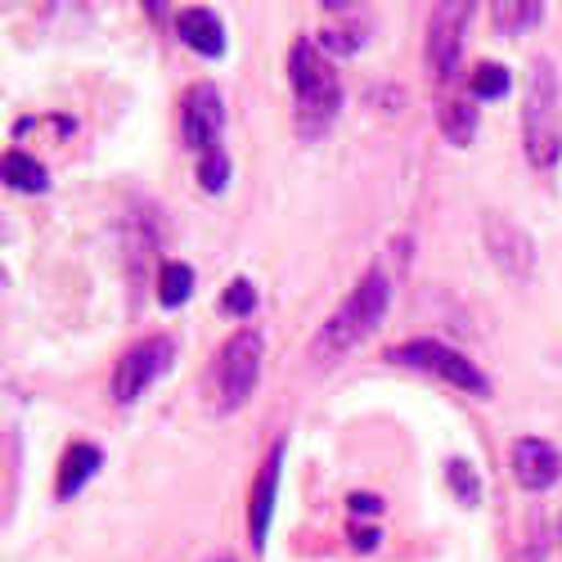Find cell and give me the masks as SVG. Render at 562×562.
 Here are the masks:
<instances>
[{
	"mask_svg": "<svg viewBox=\"0 0 562 562\" xmlns=\"http://www.w3.org/2000/svg\"><path fill=\"white\" fill-rule=\"evenodd\" d=\"M387 306H392V279L383 270H369L360 284L338 302V311L319 324V334L311 338V360L315 364H338L347 351H356L373 329H379Z\"/></svg>",
	"mask_w": 562,
	"mask_h": 562,
	"instance_id": "1",
	"label": "cell"
},
{
	"mask_svg": "<svg viewBox=\"0 0 562 562\" xmlns=\"http://www.w3.org/2000/svg\"><path fill=\"white\" fill-rule=\"evenodd\" d=\"M289 81H293V100H297V131L302 139H319L342 113V81L338 68L324 59V50L302 36L289 50Z\"/></svg>",
	"mask_w": 562,
	"mask_h": 562,
	"instance_id": "2",
	"label": "cell"
},
{
	"mask_svg": "<svg viewBox=\"0 0 562 562\" xmlns=\"http://www.w3.org/2000/svg\"><path fill=\"white\" fill-rule=\"evenodd\" d=\"M522 154L536 171H549L562 158V90L553 59H536L522 104Z\"/></svg>",
	"mask_w": 562,
	"mask_h": 562,
	"instance_id": "3",
	"label": "cell"
},
{
	"mask_svg": "<svg viewBox=\"0 0 562 562\" xmlns=\"http://www.w3.org/2000/svg\"><path fill=\"white\" fill-rule=\"evenodd\" d=\"M261 356H266V342L257 329H239L229 334L221 356H216V369H212V405L216 414H234L244 409L248 396L257 392V379H261Z\"/></svg>",
	"mask_w": 562,
	"mask_h": 562,
	"instance_id": "4",
	"label": "cell"
},
{
	"mask_svg": "<svg viewBox=\"0 0 562 562\" xmlns=\"http://www.w3.org/2000/svg\"><path fill=\"white\" fill-rule=\"evenodd\" d=\"M387 360L401 364V369L432 373V379H441V383H450V387H459V392H468V396H477V401L491 396V379H486V373H482L473 360H468L463 351H454V347H446V342H437V338L401 342V347L387 351Z\"/></svg>",
	"mask_w": 562,
	"mask_h": 562,
	"instance_id": "5",
	"label": "cell"
},
{
	"mask_svg": "<svg viewBox=\"0 0 562 562\" xmlns=\"http://www.w3.org/2000/svg\"><path fill=\"white\" fill-rule=\"evenodd\" d=\"M176 360V342L167 334H154V338H139L135 347H126L117 356V369H113V401L117 405H131L145 396L162 373L171 369Z\"/></svg>",
	"mask_w": 562,
	"mask_h": 562,
	"instance_id": "6",
	"label": "cell"
},
{
	"mask_svg": "<svg viewBox=\"0 0 562 562\" xmlns=\"http://www.w3.org/2000/svg\"><path fill=\"white\" fill-rule=\"evenodd\" d=\"M221 131H225V104H221V90L212 81H194L180 100V139L184 149L194 154H216L221 149Z\"/></svg>",
	"mask_w": 562,
	"mask_h": 562,
	"instance_id": "7",
	"label": "cell"
},
{
	"mask_svg": "<svg viewBox=\"0 0 562 562\" xmlns=\"http://www.w3.org/2000/svg\"><path fill=\"white\" fill-rule=\"evenodd\" d=\"M473 19V5L463 0H441L428 14V68L437 72V81H450L459 72V59H463V27Z\"/></svg>",
	"mask_w": 562,
	"mask_h": 562,
	"instance_id": "8",
	"label": "cell"
},
{
	"mask_svg": "<svg viewBox=\"0 0 562 562\" xmlns=\"http://www.w3.org/2000/svg\"><path fill=\"white\" fill-rule=\"evenodd\" d=\"M482 239H486L491 261L513 279V284H527L531 270H536V244H531V234L518 221H508L499 212H486L482 216Z\"/></svg>",
	"mask_w": 562,
	"mask_h": 562,
	"instance_id": "9",
	"label": "cell"
},
{
	"mask_svg": "<svg viewBox=\"0 0 562 562\" xmlns=\"http://www.w3.org/2000/svg\"><path fill=\"white\" fill-rule=\"evenodd\" d=\"M508 468H513V477H518L522 491H549L558 486L562 477V454L544 441V437H518L508 450Z\"/></svg>",
	"mask_w": 562,
	"mask_h": 562,
	"instance_id": "10",
	"label": "cell"
},
{
	"mask_svg": "<svg viewBox=\"0 0 562 562\" xmlns=\"http://www.w3.org/2000/svg\"><path fill=\"white\" fill-rule=\"evenodd\" d=\"M279 463H284V441H274V446H270V454L261 459L257 477H252V491H248V536H252V549H257V553L266 549L270 518H274V499H279Z\"/></svg>",
	"mask_w": 562,
	"mask_h": 562,
	"instance_id": "11",
	"label": "cell"
},
{
	"mask_svg": "<svg viewBox=\"0 0 562 562\" xmlns=\"http://www.w3.org/2000/svg\"><path fill=\"white\" fill-rule=\"evenodd\" d=\"M373 32V10L369 5H324L319 23V50L329 55H356Z\"/></svg>",
	"mask_w": 562,
	"mask_h": 562,
	"instance_id": "12",
	"label": "cell"
},
{
	"mask_svg": "<svg viewBox=\"0 0 562 562\" xmlns=\"http://www.w3.org/2000/svg\"><path fill=\"white\" fill-rule=\"evenodd\" d=\"M176 36L190 45L194 55H203V59H221V55H225V27H221V19H216L212 10H203V5H190V10L176 14Z\"/></svg>",
	"mask_w": 562,
	"mask_h": 562,
	"instance_id": "13",
	"label": "cell"
},
{
	"mask_svg": "<svg viewBox=\"0 0 562 562\" xmlns=\"http://www.w3.org/2000/svg\"><path fill=\"white\" fill-rule=\"evenodd\" d=\"M104 468V454L90 446V441H77V446H68L64 450V463H59V482H55V491H59V499H72V495H81V486L95 477Z\"/></svg>",
	"mask_w": 562,
	"mask_h": 562,
	"instance_id": "14",
	"label": "cell"
},
{
	"mask_svg": "<svg viewBox=\"0 0 562 562\" xmlns=\"http://www.w3.org/2000/svg\"><path fill=\"white\" fill-rule=\"evenodd\" d=\"M486 14H491V23H495V32L522 36V32H531V27L544 19V5H540V0H499V5H491Z\"/></svg>",
	"mask_w": 562,
	"mask_h": 562,
	"instance_id": "15",
	"label": "cell"
},
{
	"mask_svg": "<svg viewBox=\"0 0 562 562\" xmlns=\"http://www.w3.org/2000/svg\"><path fill=\"white\" fill-rule=\"evenodd\" d=\"M5 184H10V190H23V194H45V190H50V176H45V167L32 154L10 149L5 154Z\"/></svg>",
	"mask_w": 562,
	"mask_h": 562,
	"instance_id": "16",
	"label": "cell"
},
{
	"mask_svg": "<svg viewBox=\"0 0 562 562\" xmlns=\"http://www.w3.org/2000/svg\"><path fill=\"white\" fill-rule=\"evenodd\" d=\"M441 135L450 139L454 149L473 145V135H477V104H463V100H446V104H441Z\"/></svg>",
	"mask_w": 562,
	"mask_h": 562,
	"instance_id": "17",
	"label": "cell"
},
{
	"mask_svg": "<svg viewBox=\"0 0 562 562\" xmlns=\"http://www.w3.org/2000/svg\"><path fill=\"white\" fill-rule=\"evenodd\" d=\"M190 293H194V270L184 266V261H167L158 270V302L167 311H176V306L190 302Z\"/></svg>",
	"mask_w": 562,
	"mask_h": 562,
	"instance_id": "18",
	"label": "cell"
},
{
	"mask_svg": "<svg viewBox=\"0 0 562 562\" xmlns=\"http://www.w3.org/2000/svg\"><path fill=\"white\" fill-rule=\"evenodd\" d=\"M508 86H513V77H508L504 64H477L473 77H468L473 100H499V95H508Z\"/></svg>",
	"mask_w": 562,
	"mask_h": 562,
	"instance_id": "19",
	"label": "cell"
},
{
	"mask_svg": "<svg viewBox=\"0 0 562 562\" xmlns=\"http://www.w3.org/2000/svg\"><path fill=\"white\" fill-rule=\"evenodd\" d=\"M446 482H450V491L459 495V504H482V477H477V468L468 463V459H450L446 463Z\"/></svg>",
	"mask_w": 562,
	"mask_h": 562,
	"instance_id": "20",
	"label": "cell"
},
{
	"mask_svg": "<svg viewBox=\"0 0 562 562\" xmlns=\"http://www.w3.org/2000/svg\"><path fill=\"white\" fill-rule=\"evenodd\" d=\"M252 306H257V289H252V279H244V274H239V279H229V289L221 293V311H225V315H244V319H248V315H252Z\"/></svg>",
	"mask_w": 562,
	"mask_h": 562,
	"instance_id": "21",
	"label": "cell"
},
{
	"mask_svg": "<svg viewBox=\"0 0 562 562\" xmlns=\"http://www.w3.org/2000/svg\"><path fill=\"white\" fill-rule=\"evenodd\" d=\"M225 180H229V158H225V149H216V154L203 158V167H199V184H203L207 194H221V190H225Z\"/></svg>",
	"mask_w": 562,
	"mask_h": 562,
	"instance_id": "22",
	"label": "cell"
},
{
	"mask_svg": "<svg viewBox=\"0 0 562 562\" xmlns=\"http://www.w3.org/2000/svg\"><path fill=\"white\" fill-rule=\"evenodd\" d=\"M347 508H351V513H383V499L373 495V491H356V495L347 499Z\"/></svg>",
	"mask_w": 562,
	"mask_h": 562,
	"instance_id": "23",
	"label": "cell"
},
{
	"mask_svg": "<svg viewBox=\"0 0 562 562\" xmlns=\"http://www.w3.org/2000/svg\"><path fill=\"white\" fill-rule=\"evenodd\" d=\"M347 536H351V549H360V553L379 549V531H373V527H351Z\"/></svg>",
	"mask_w": 562,
	"mask_h": 562,
	"instance_id": "24",
	"label": "cell"
},
{
	"mask_svg": "<svg viewBox=\"0 0 562 562\" xmlns=\"http://www.w3.org/2000/svg\"><path fill=\"white\" fill-rule=\"evenodd\" d=\"M207 562H212V558H207ZM216 562H234V558H229V553H221V558H216Z\"/></svg>",
	"mask_w": 562,
	"mask_h": 562,
	"instance_id": "25",
	"label": "cell"
}]
</instances>
